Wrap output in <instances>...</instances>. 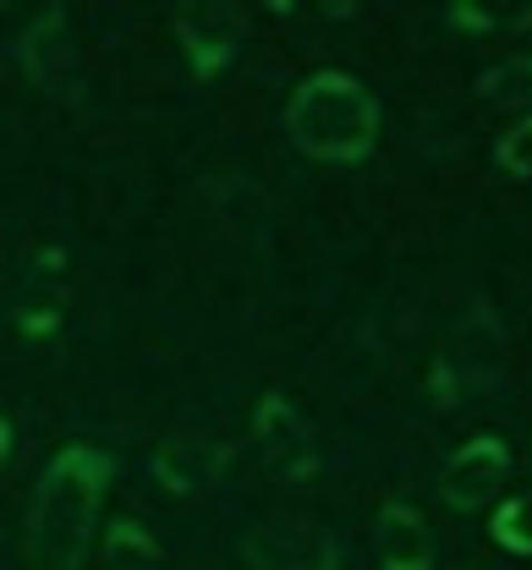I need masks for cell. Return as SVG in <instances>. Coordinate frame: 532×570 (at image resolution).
I'll return each mask as SVG.
<instances>
[{
  "label": "cell",
  "instance_id": "cell-1",
  "mask_svg": "<svg viewBox=\"0 0 532 570\" xmlns=\"http://www.w3.org/2000/svg\"><path fill=\"white\" fill-rule=\"evenodd\" d=\"M110 483V455L93 444H67L45 478L28 510V566L33 570H77L93 538V515Z\"/></svg>",
  "mask_w": 532,
  "mask_h": 570
},
{
  "label": "cell",
  "instance_id": "cell-2",
  "mask_svg": "<svg viewBox=\"0 0 532 570\" xmlns=\"http://www.w3.org/2000/svg\"><path fill=\"white\" fill-rule=\"evenodd\" d=\"M286 132L318 165H357L380 142V99L352 71H313L286 105Z\"/></svg>",
  "mask_w": 532,
  "mask_h": 570
},
{
  "label": "cell",
  "instance_id": "cell-3",
  "mask_svg": "<svg viewBox=\"0 0 532 570\" xmlns=\"http://www.w3.org/2000/svg\"><path fill=\"white\" fill-rule=\"evenodd\" d=\"M242 560L253 570H341V549L313 521H264L242 538Z\"/></svg>",
  "mask_w": 532,
  "mask_h": 570
},
{
  "label": "cell",
  "instance_id": "cell-4",
  "mask_svg": "<svg viewBox=\"0 0 532 570\" xmlns=\"http://www.w3.org/2000/svg\"><path fill=\"white\" fill-rule=\"evenodd\" d=\"M253 439L264 450V466L269 478L280 483H307L318 472V455H313V433H307L303 412L286 401V395H264L258 417H253Z\"/></svg>",
  "mask_w": 532,
  "mask_h": 570
},
{
  "label": "cell",
  "instance_id": "cell-5",
  "mask_svg": "<svg viewBox=\"0 0 532 570\" xmlns=\"http://www.w3.org/2000/svg\"><path fill=\"white\" fill-rule=\"evenodd\" d=\"M230 466V450L209 433H181V439H165L154 450V483L176 499H198L220 483V472Z\"/></svg>",
  "mask_w": 532,
  "mask_h": 570
},
{
  "label": "cell",
  "instance_id": "cell-6",
  "mask_svg": "<svg viewBox=\"0 0 532 570\" xmlns=\"http://www.w3.org/2000/svg\"><path fill=\"white\" fill-rule=\"evenodd\" d=\"M505 478H511V450L483 433V439H466L456 455L445 461L440 489H445V504H451V510H483L489 499L505 489Z\"/></svg>",
  "mask_w": 532,
  "mask_h": 570
},
{
  "label": "cell",
  "instance_id": "cell-7",
  "mask_svg": "<svg viewBox=\"0 0 532 570\" xmlns=\"http://www.w3.org/2000/svg\"><path fill=\"white\" fill-rule=\"evenodd\" d=\"M176 33H181V50L198 77H215L220 67H230V56L242 50L247 39V17L236 6H187L176 17Z\"/></svg>",
  "mask_w": 532,
  "mask_h": 570
},
{
  "label": "cell",
  "instance_id": "cell-8",
  "mask_svg": "<svg viewBox=\"0 0 532 570\" xmlns=\"http://www.w3.org/2000/svg\"><path fill=\"white\" fill-rule=\"evenodd\" d=\"M374 549L384 570H434V538L412 504H384L374 527Z\"/></svg>",
  "mask_w": 532,
  "mask_h": 570
},
{
  "label": "cell",
  "instance_id": "cell-9",
  "mask_svg": "<svg viewBox=\"0 0 532 570\" xmlns=\"http://www.w3.org/2000/svg\"><path fill=\"white\" fill-rule=\"evenodd\" d=\"M99 570H159V543L149 538V527H138V521H116V527L105 532Z\"/></svg>",
  "mask_w": 532,
  "mask_h": 570
},
{
  "label": "cell",
  "instance_id": "cell-10",
  "mask_svg": "<svg viewBox=\"0 0 532 570\" xmlns=\"http://www.w3.org/2000/svg\"><path fill=\"white\" fill-rule=\"evenodd\" d=\"M477 94L489 105H505V110H528L532 105V56H511L500 67H489L477 77Z\"/></svg>",
  "mask_w": 532,
  "mask_h": 570
},
{
  "label": "cell",
  "instance_id": "cell-11",
  "mask_svg": "<svg viewBox=\"0 0 532 570\" xmlns=\"http://www.w3.org/2000/svg\"><path fill=\"white\" fill-rule=\"evenodd\" d=\"M22 61L33 71V82H45V88H56V71L67 61V39H61V11H50V17H39V28L22 39Z\"/></svg>",
  "mask_w": 532,
  "mask_h": 570
},
{
  "label": "cell",
  "instance_id": "cell-12",
  "mask_svg": "<svg viewBox=\"0 0 532 570\" xmlns=\"http://www.w3.org/2000/svg\"><path fill=\"white\" fill-rule=\"evenodd\" d=\"M494 538L511 549V554H532V494H516L500 504L494 515Z\"/></svg>",
  "mask_w": 532,
  "mask_h": 570
},
{
  "label": "cell",
  "instance_id": "cell-13",
  "mask_svg": "<svg viewBox=\"0 0 532 570\" xmlns=\"http://www.w3.org/2000/svg\"><path fill=\"white\" fill-rule=\"evenodd\" d=\"M494 165H500L511 181H532V116L516 121L505 138L494 142Z\"/></svg>",
  "mask_w": 532,
  "mask_h": 570
},
{
  "label": "cell",
  "instance_id": "cell-14",
  "mask_svg": "<svg viewBox=\"0 0 532 570\" xmlns=\"http://www.w3.org/2000/svg\"><path fill=\"white\" fill-rule=\"evenodd\" d=\"M56 318H61V296L50 291H33V296H22V307H17V324L28 330V335H45V330H56Z\"/></svg>",
  "mask_w": 532,
  "mask_h": 570
},
{
  "label": "cell",
  "instance_id": "cell-15",
  "mask_svg": "<svg viewBox=\"0 0 532 570\" xmlns=\"http://www.w3.org/2000/svg\"><path fill=\"white\" fill-rule=\"evenodd\" d=\"M6 444H11V428H6V417H0V455H6Z\"/></svg>",
  "mask_w": 532,
  "mask_h": 570
}]
</instances>
